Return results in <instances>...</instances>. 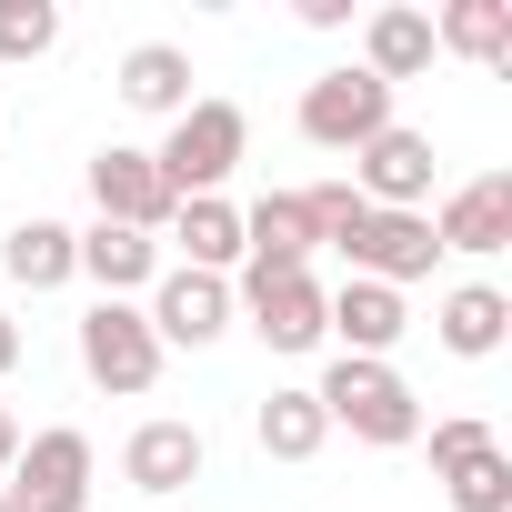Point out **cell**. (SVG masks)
<instances>
[{
    "label": "cell",
    "instance_id": "3",
    "mask_svg": "<svg viewBox=\"0 0 512 512\" xmlns=\"http://www.w3.org/2000/svg\"><path fill=\"white\" fill-rule=\"evenodd\" d=\"M432 472L452 512H512V452L482 412H442L432 422Z\"/></svg>",
    "mask_w": 512,
    "mask_h": 512
},
{
    "label": "cell",
    "instance_id": "15",
    "mask_svg": "<svg viewBox=\"0 0 512 512\" xmlns=\"http://www.w3.org/2000/svg\"><path fill=\"white\" fill-rule=\"evenodd\" d=\"M312 221H302V191H262L241 211V272H312Z\"/></svg>",
    "mask_w": 512,
    "mask_h": 512
},
{
    "label": "cell",
    "instance_id": "16",
    "mask_svg": "<svg viewBox=\"0 0 512 512\" xmlns=\"http://www.w3.org/2000/svg\"><path fill=\"white\" fill-rule=\"evenodd\" d=\"M322 322H332V342H342L352 362H392V342L412 332V302H402V292H382V282H342Z\"/></svg>",
    "mask_w": 512,
    "mask_h": 512
},
{
    "label": "cell",
    "instance_id": "8",
    "mask_svg": "<svg viewBox=\"0 0 512 512\" xmlns=\"http://www.w3.org/2000/svg\"><path fill=\"white\" fill-rule=\"evenodd\" d=\"M342 262H352V282H382V292L432 282V262H442L432 211H362V231L342 241Z\"/></svg>",
    "mask_w": 512,
    "mask_h": 512
},
{
    "label": "cell",
    "instance_id": "20",
    "mask_svg": "<svg viewBox=\"0 0 512 512\" xmlns=\"http://www.w3.org/2000/svg\"><path fill=\"white\" fill-rule=\"evenodd\" d=\"M432 51L512 71V0H442V11H432Z\"/></svg>",
    "mask_w": 512,
    "mask_h": 512
},
{
    "label": "cell",
    "instance_id": "21",
    "mask_svg": "<svg viewBox=\"0 0 512 512\" xmlns=\"http://www.w3.org/2000/svg\"><path fill=\"white\" fill-rule=\"evenodd\" d=\"M171 251H181V272H231L241 262V211L211 191V201H181L171 211Z\"/></svg>",
    "mask_w": 512,
    "mask_h": 512
},
{
    "label": "cell",
    "instance_id": "6",
    "mask_svg": "<svg viewBox=\"0 0 512 512\" xmlns=\"http://www.w3.org/2000/svg\"><path fill=\"white\" fill-rule=\"evenodd\" d=\"M0 492H11V512H91V432H71V422L31 432Z\"/></svg>",
    "mask_w": 512,
    "mask_h": 512
},
{
    "label": "cell",
    "instance_id": "25",
    "mask_svg": "<svg viewBox=\"0 0 512 512\" xmlns=\"http://www.w3.org/2000/svg\"><path fill=\"white\" fill-rule=\"evenodd\" d=\"M362 211H372V201H362L352 181H312V191H302V221H312V241H322V251H342V241L362 231Z\"/></svg>",
    "mask_w": 512,
    "mask_h": 512
},
{
    "label": "cell",
    "instance_id": "4",
    "mask_svg": "<svg viewBox=\"0 0 512 512\" xmlns=\"http://www.w3.org/2000/svg\"><path fill=\"white\" fill-rule=\"evenodd\" d=\"M231 312L262 332V352H322L332 342V282L322 272H241V292H231Z\"/></svg>",
    "mask_w": 512,
    "mask_h": 512
},
{
    "label": "cell",
    "instance_id": "12",
    "mask_svg": "<svg viewBox=\"0 0 512 512\" xmlns=\"http://www.w3.org/2000/svg\"><path fill=\"white\" fill-rule=\"evenodd\" d=\"M71 282H91L101 302H131V292L161 282V241L121 231V221H91V231H71Z\"/></svg>",
    "mask_w": 512,
    "mask_h": 512
},
{
    "label": "cell",
    "instance_id": "27",
    "mask_svg": "<svg viewBox=\"0 0 512 512\" xmlns=\"http://www.w3.org/2000/svg\"><path fill=\"white\" fill-rule=\"evenodd\" d=\"M11 462H21V422H11V412H0V472H11Z\"/></svg>",
    "mask_w": 512,
    "mask_h": 512
},
{
    "label": "cell",
    "instance_id": "22",
    "mask_svg": "<svg viewBox=\"0 0 512 512\" xmlns=\"http://www.w3.org/2000/svg\"><path fill=\"white\" fill-rule=\"evenodd\" d=\"M251 442H262L272 462H312V452L332 442V422H322V402H312V382H292V392H272L262 412H251Z\"/></svg>",
    "mask_w": 512,
    "mask_h": 512
},
{
    "label": "cell",
    "instance_id": "2",
    "mask_svg": "<svg viewBox=\"0 0 512 512\" xmlns=\"http://www.w3.org/2000/svg\"><path fill=\"white\" fill-rule=\"evenodd\" d=\"M241 151H251V111L241 101H191L171 131H161V181H171V201H211L231 171H241Z\"/></svg>",
    "mask_w": 512,
    "mask_h": 512
},
{
    "label": "cell",
    "instance_id": "10",
    "mask_svg": "<svg viewBox=\"0 0 512 512\" xmlns=\"http://www.w3.org/2000/svg\"><path fill=\"white\" fill-rule=\"evenodd\" d=\"M91 211L101 221H121V231H171V181H161V161L151 151H131V141H111V151H91Z\"/></svg>",
    "mask_w": 512,
    "mask_h": 512
},
{
    "label": "cell",
    "instance_id": "14",
    "mask_svg": "<svg viewBox=\"0 0 512 512\" xmlns=\"http://www.w3.org/2000/svg\"><path fill=\"white\" fill-rule=\"evenodd\" d=\"M201 462H211L201 422H141V432L121 442V482H131V492H151V502H171L181 482H201Z\"/></svg>",
    "mask_w": 512,
    "mask_h": 512
},
{
    "label": "cell",
    "instance_id": "23",
    "mask_svg": "<svg viewBox=\"0 0 512 512\" xmlns=\"http://www.w3.org/2000/svg\"><path fill=\"white\" fill-rule=\"evenodd\" d=\"M0 272H11L21 292H61L71 282V221H11V241H0Z\"/></svg>",
    "mask_w": 512,
    "mask_h": 512
},
{
    "label": "cell",
    "instance_id": "26",
    "mask_svg": "<svg viewBox=\"0 0 512 512\" xmlns=\"http://www.w3.org/2000/svg\"><path fill=\"white\" fill-rule=\"evenodd\" d=\"M11 362H21V322L0 312V382H11Z\"/></svg>",
    "mask_w": 512,
    "mask_h": 512
},
{
    "label": "cell",
    "instance_id": "13",
    "mask_svg": "<svg viewBox=\"0 0 512 512\" xmlns=\"http://www.w3.org/2000/svg\"><path fill=\"white\" fill-rule=\"evenodd\" d=\"M432 241L442 251H472V262H482V251H512V171H472L432 211Z\"/></svg>",
    "mask_w": 512,
    "mask_h": 512
},
{
    "label": "cell",
    "instance_id": "19",
    "mask_svg": "<svg viewBox=\"0 0 512 512\" xmlns=\"http://www.w3.org/2000/svg\"><path fill=\"white\" fill-rule=\"evenodd\" d=\"M121 101L131 111H151V121H181L191 111V51L181 41H141V51H121Z\"/></svg>",
    "mask_w": 512,
    "mask_h": 512
},
{
    "label": "cell",
    "instance_id": "5",
    "mask_svg": "<svg viewBox=\"0 0 512 512\" xmlns=\"http://www.w3.org/2000/svg\"><path fill=\"white\" fill-rule=\"evenodd\" d=\"M161 342H151V322H141V302H91L81 312V372H91V392H111V402H141L151 382H161Z\"/></svg>",
    "mask_w": 512,
    "mask_h": 512
},
{
    "label": "cell",
    "instance_id": "17",
    "mask_svg": "<svg viewBox=\"0 0 512 512\" xmlns=\"http://www.w3.org/2000/svg\"><path fill=\"white\" fill-rule=\"evenodd\" d=\"M432 342H442L452 362H492V352L512 342V302H502L492 282H452L442 312H432Z\"/></svg>",
    "mask_w": 512,
    "mask_h": 512
},
{
    "label": "cell",
    "instance_id": "1",
    "mask_svg": "<svg viewBox=\"0 0 512 512\" xmlns=\"http://www.w3.org/2000/svg\"><path fill=\"white\" fill-rule=\"evenodd\" d=\"M312 402H322L332 432H352V442H372V452L422 442V402H412V382H402L392 362H352V352H342V362L312 382Z\"/></svg>",
    "mask_w": 512,
    "mask_h": 512
},
{
    "label": "cell",
    "instance_id": "18",
    "mask_svg": "<svg viewBox=\"0 0 512 512\" xmlns=\"http://www.w3.org/2000/svg\"><path fill=\"white\" fill-rule=\"evenodd\" d=\"M362 71H372L382 91L422 81V71H432V11H412V0H392V11H372V21H362Z\"/></svg>",
    "mask_w": 512,
    "mask_h": 512
},
{
    "label": "cell",
    "instance_id": "11",
    "mask_svg": "<svg viewBox=\"0 0 512 512\" xmlns=\"http://www.w3.org/2000/svg\"><path fill=\"white\" fill-rule=\"evenodd\" d=\"M352 191L372 201V211H432V131H372L362 151H352Z\"/></svg>",
    "mask_w": 512,
    "mask_h": 512
},
{
    "label": "cell",
    "instance_id": "24",
    "mask_svg": "<svg viewBox=\"0 0 512 512\" xmlns=\"http://www.w3.org/2000/svg\"><path fill=\"white\" fill-rule=\"evenodd\" d=\"M61 51V0H0V61H51Z\"/></svg>",
    "mask_w": 512,
    "mask_h": 512
},
{
    "label": "cell",
    "instance_id": "9",
    "mask_svg": "<svg viewBox=\"0 0 512 512\" xmlns=\"http://www.w3.org/2000/svg\"><path fill=\"white\" fill-rule=\"evenodd\" d=\"M151 342L161 352H211L241 312H231V282L221 272H181V262H161V282H151Z\"/></svg>",
    "mask_w": 512,
    "mask_h": 512
},
{
    "label": "cell",
    "instance_id": "28",
    "mask_svg": "<svg viewBox=\"0 0 512 512\" xmlns=\"http://www.w3.org/2000/svg\"><path fill=\"white\" fill-rule=\"evenodd\" d=\"M0 512H11V492H0Z\"/></svg>",
    "mask_w": 512,
    "mask_h": 512
},
{
    "label": "cell",
    "instance_id": "7",
    "mask_svg": "<svg viewBox=\"0 0 512 512\" xmlns=\"http://www.w3.org/2000/svg\"><path fill=\"white\" fill-rule=\"evenodd\" d=\"M372 131H392V91H382L362 61L302 81V141H312V151H362Z\"/></svg>",
    "mask_w": 512,
    "mask_h": 512
}]
</instances>
